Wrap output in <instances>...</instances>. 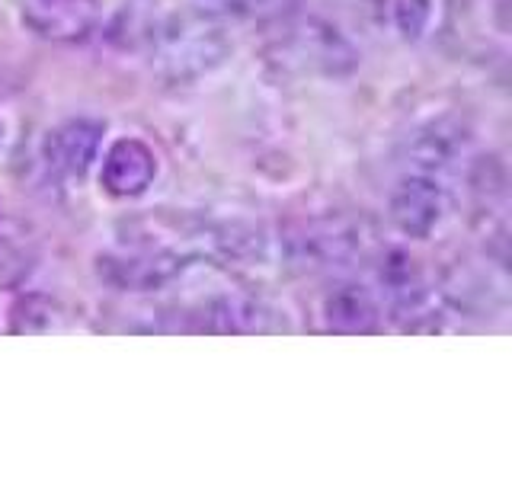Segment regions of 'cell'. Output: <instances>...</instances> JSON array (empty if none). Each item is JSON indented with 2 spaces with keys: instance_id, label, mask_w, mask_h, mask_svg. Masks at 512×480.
Here are the masks:
<instances>
[{
  "instance_id": "obj_7",
  "label": "cell",
  "mask_w": 512,
  "mask_h": 480,
  "mask_svg": "<svg viewBox=\"0 0 512 480\" xmlns=\"http://www.w3.org/2000/svg\"><path fill=\"white\" fill-rule=\"evenodd\" d=\"M96 0H23V20L45 39H84L96 23Z\"/></svg>"
},
{
  "instance_id": "obj_12",
  "label": "cell",
  "mask_w": 512,
  "mask_h": 480,
  "mask_svg": "<svg viewBox=\"0 0 512 480\" xmlns=\"http://www.w3.org/2000/svg\"><path fill=\"white\" fill-rule=\"evenodd\" d=\"M394 26L404 39H420L432 20V0H391Z\"/></svg>"
},
{
  "instance_id": "obj_8",
  "label": "cell",
  "mask_w": 512,
  "mask_h": 480,
  "mask_svg": "<svg viewBox=\"0 0 512 480\" xmlns=\"http://www.w3.org/2000/svg\"><path fill=\"white\" fill-rule=\"evenodd\" d=\"M320 317L330 333H375L381 330V308L378 298L365 285H333L320 301Z\"/></svg>"
},
{
  "instance_id": "obj_5",
  "label": "cell",
  "mask_w": 512,
  "mask_h": 480,
  "mask_svg": "<svg viewBox=\"0 0 512 480\" xmlns=\"http://www.w3.org/2000/svg\"><path fill=\"white\" fill-rule=\"evenodd\" d=\"M183 272V256L164 247H144L135 253H116L100 260V276L116 288L128 292H151V288L167 285Z\"/></svg>"
},
{
  "instance_id": "obj_14",
  "label": "cell",
  "mask_w": 512,
  "mask_h": 480,
  "mask_svg": "<svg viewBox=\"0 0 512 480\" xmlns=\"http://www.w3.org/2000/svg\"><path fill=\"white\" fill-rule=\"evenodd\" d=\"M0 144H4V125H0Z\"/></svg>"
},
{
  "instance_id": "obj_4",
  "label": "cell",
  "mask_w": 512,
  "mask_h": 480,
  "mask_svg": "<svg viewBox=\"0 0 512 480\" xmlns=\"http://www.w3.org/2000/svg\"><path fill=\"white\" fill-rule=\"evenodd\" d=\"M103 135H106V125L96 119L61 122L45 135V144H42L45 164L61 176L80 180V176L93 167L96 154H100Z\"/></svg>"
},
{
  "instance_id": "obj_9",
  "label": "cell",
  "mask_w": 512,
  "mask_h": 480,
  "mask_svg": "<svg viewBox=\"0 0 512 480\" xmlns=\"http://www.w3.org/2000/svg\"><path fill=\"white\" fill-rule=\"evenodd\" d=\"M292 52L304 64H311V68H320L327 74L346 71V68L356 64V52H352V45L333 26L317 23V20H308V23H301L298 29H292Z\"/></svg>"
},
{
  "instance_id": "obj_13",
  "label": "cell",
  "mask_w": 512,
  "mask_h": 480,
  "mask_svg": "<svg viewBox=\"0 0 512 480\" xmlns=\"http://www.w3.org/2000/svg\"><path fill=\"white\" fill-rule=\"evenodd\" d=\"M199 4L208 13H247L260 4V0H199Z\"/></svg>"
},
{
  "instance_id": "obj_10",
  "label": "cell",
  "mask_w": 512,
  "mask_h": 480,
  "mask_svg": "<svg viewBox=\"0 0 512 480\" xmlns=\"http://www.w3.org/2000/svg\"><path fill=\"white\" fill-rule=\"evenodd\" d=\"M378 282L388 295L391 308L400 314H420L426 308V282L423 272L416 266L413 256H407L404 250H388L378 263Z\"/></svg>"
},
{
  "instance_id": "obj_3",
  "label": "cell",
  "mask_w": 512,
  "mask_h": 480,
  "mask_svg": "<svg viewBox=\"0 0 512 480\" xmlns=\"http://www.w3.org/2000/svg\"><path fill=\"white\" fill-rule=\"evenodd\" d=\"M157 154L141 138H119L103 157L100 183L112 199H138L157 180Z\"/></svg>"
},
{
  "instance_id": "obj_11",
  "label": "cell",
  "mask_w": 512,
  "mask_h": 480,
  "mask_svg": "<svg viewBox=\"0 0 512 480\" xmlns=\"http://www.w3.org/2000/svg\"><path fill=\"white\" fill-rule=\"evenodd\" d=\"M58 304L42 295H26L13 308V333H48L58 330Z\"/></svg>"
},
{
  "instance_id": "obj_1",
  "label": "cell",
  "mask_w": 512,
  "mask_h": 480,
  "mask_svg": "<svg viewBox=\"0 0 512 480\" xmlns=\"http://www.w3.org/2000/svg\"><path fill=\"white\" fill-rule=\"evenodd\" d=\"M282 250L295 272H327L352 266L368 250V228L362 218L349 215L301 218L285 231Z\"/></svg>"
},
{
  "instance_id": "obj_2",
  "label": "cell",
  "mask_w": 512,
  "mask_h": 480,
  "mask_svg": "<svg viewBox=\"0 0 512 480\" xmlns=\"http://www.w3.org/2000/svg\"><path fill=\"white\" fill-rule=\"evenodd\" d=\"M391 221L400 234L413 240H426L445 218V192L436 176L410 173L391 192Z\"/></svg>"
},
{
  "instance_id": "obj_6",
  "label": "cell",
  "mask_w": 512,
  "mask_h": 480,
  "mask_svg": "<svg viewBox=\"0 0 512 480\" xmlns=\"http://www.w3.org/2000/svg\"><path fill=\"white\" fill-rule=\"evenodd\" d=\"M464 141H468V135H464V125L458 119L442 116L420 125L407 144L410 173L439 176L445 170H452L458 154L464 151Z\"/></svg>"
}]
</instances>
